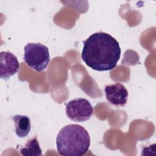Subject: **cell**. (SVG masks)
I'll return each mask as SVG.
<instances>
[{
	"label": "cell",
	"instance_id": "6da1fadb",
	"mask_svg": "<svg viewBox=\"0 0 156 156\" xmlns=\"http://www.w3.org/2000/svg\"><path fill=\"white\" fill-rule=\"evenodd\" d=\"M120 56L118 41L107 33H94L83 41L81 58L94 70L105 71L113 69Z\"/></svg>",
	"mask_w": 156,
	"mask_h": 156
},
{
	"label": "cell",
	"instance_id": "7a4b0ae2",
	"mask_svg": "<svg viewBox=\"0 0 156 156\" xmlns=\"http://www.w3.org/2000/svg\"><path fill=\"white\" fill-rule=\"evenodd\" d=\"M57 150L65 156H82L89 149L90 136L79 124H68L61 129L56 138Z\"/></svg>",
	"mask_w": 156,
	"mask_h": 156
},
{
	"label": "cell",
	"instance_id": "3957f363",
	"mask_svg": "<svg viewBox=\"0 0 156 156\" xmlns=\"http://www.w3.org/2000/svg\"><path fill=\"white\" fill-rule=\"evenodd\" d=\"M24 60L36 71L41 72L50 62L49 49L41 43H27L24 48Z\"/></svg>",
	"mask_w": 156,
	"mask_h": 156
},
{
	"label": "cell",
	"instance_id": "277c9868",
	"mask_svg": "<svg viewBox=\"0 0 156 156\" xmlns=\"http://www.w3.org/2000/svg\"><path fill=\"white\" fill-rule=\"evenodd\" d=\"M93 108L84 98H76L69 101L66 105V114L69 119L76 122H84L90 118Z\"/></svg>",
	"mask_w": 156,
	"mask_h": 156
},
{
	"label": "cell",
	"instance_id": "5b68a950",
	"mask_svg": "<svg viewBox=\"0 0 156 156\" xmlns=\"http://www.w3.org/2000/svg\"><path fill=\"white\" fill-rule=\"evenodd\" d=\"M104 91L107 101L116 107H124L127 102L129 93L126 88L120 83H115L105 87Z\"/></svg>",
	"mask_w": 156,
	"mask_h": 156
},
{
	"label": "cell",
	"instance_id": "8992f818",
	"mask_svg": "<svg viewBox=\"0 0 156 156\" xmlns=\"http://www.w3.org/2000/svg\"><path fill=\"white\" fill-rule=\"evenodd\" d=\"M0 77L7 79L15 74L19 70L20 63L15 55L9 51L0 52Z\"/></svg>",
	"mask_w": 156,
	"mask_h": 156
},
{
	"label": "cell",
	"instance_id": "52a82bcc",
	"mask_svg": "<svg viewBox=\"0 0 156 156\" xmlns=\"http://www.w3.org/2000/svg\"><path fill=\"white\" fill-rule=\"evenodd\" d=\"M12 120L15 124L16 135L20 138L27 136L31 129L30 118L26 115H16L13 116Z\"/></svg>",
	"mask_w": 156,
	"mask_h": 156
},
{
	"label": "cell",
	"instance_id": "ba28073f",
	"mask_svg": "<svg viewBox=\"0 0 156 156\" xmlns=\"http://www.w3.org/2000/svg\"><path fill=\"white\" fill-rule=\"evenodd\" d=\"M20 153L23 156L42 155V151L37 136L28 140L25 146L20 149Z\"/></svg>",
	"mask_w": 156,
	"mask_h": 156
}]
</instances>
